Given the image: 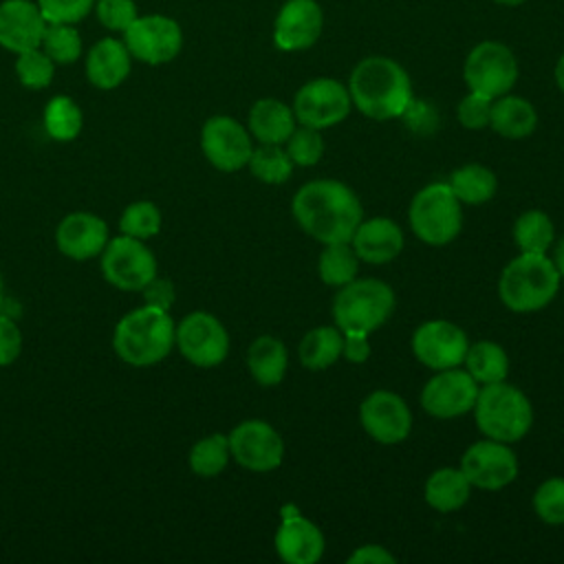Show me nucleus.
Listing matches in <instances>:
<instances>
[{"mask_svg": "<svg viewBox=\"0 0 564 564\" xmlns=\"http://www.w3.org/2000/svg\"><path fill=\"white\" fill-rule=\"evenodd\" d=\"M471 410L478 430L494 441L516 443L533 425L531 401L520 388L507 381L480 386Z\"/></svg>", "mask_w": 564, "mask_h": 564, "instance_id": "nucleus-5", "label": "nucleus"}, {"mask_svg": "<svg viewBox=\"0 0 564 564\" xmlns=\"http://www.w3.org/2000/svg\"><path fill=\"white\" fill-rule=\"evenodd\" d=\"M22 352V330L9 317L0 313V368L11 366Z\"/></svg>", "mask_w": 564, "mask_h": 564, "instance_id": "nucleus-45", "label": "nucleus"}, {"mask_svg": "<svg viewBox=\"0 0 564 564\" xmlns=\"http://www.w3.org/2000/svg\"><path fill=\"white\" fill-rule=\"evenodd\" d=\"M108 236V225L93 212H73L64 216L55 229L57 249L70 260H90L101 256Z\"/></svg>", "mask_w": 564, "mask_h": 564, "instance_id": "nucleus-20", "label": "nucleus"}, {"mask_svg": "<svg viewBox=\"0 0 564 564\" xmlns=\"http://www.w3.org/2000/svg\"><path fill=\"white\" fill-rule=\"evenodd\" d=\"M176 348L189 364L214 368L223 364L229 352V335L216 315L194 311L176 324Z\"/></svg>", "mask_w": 564, "mask_h": 564, "instance_id": "nucleus-11", "label": "nucleus"}, {"mask_svg": "<svg viewBox=\"0 0 564 564\" xmlns=\"http://www.w3.org/2000/svg\"><path fill=\"white\" fill-rule=\"evenodd\" d=\"M200 150L205 159L220 172L242 170L253 152L251 132L234 117H209L200 130Z\"/></svg>", "mask_w": 564, "mask_h": 564, "instance_id": "nucleus-14", "label": "nucleus"}, {"mask_svg": "<svg viewBox=\"0 0 564 564\" xmlns=\"http://www.w3.org/2000/svg\"><path fill=\"white\" fill-rule=\"evenodd\" d=\"M289 366L286 346L273 335H260L247 350V368L260 386H278Z\"/></svg>", "mask_w": 564, "mask_h": 564, "instance_id": "nucleus-28", "label": "nucleus"}, {"mask_svg": "<svg viewBox=\"0 0 564 564\" xmlns=\"http://www.w3.org/2000/svg\"><path fill=\"white\" fill-rule=\"evenodd\" d=\"M143 297H145V304L150 306H156V308H163V311H170L172 302H174V284L167 280V278H152L143 289H141Z\"/></svg>", "mask_w": 564, "mask_h": 564, "instance_id": "nucleus-46", "label": "nucleus"}, {"mask_svg": "<svg viewBox=\"0 0 564 564\" xmlns=\"http://www.w3.org/2000/svg\"><path fill=\"white\" fill-rule=\"evenodd\" d=\"M494 2H498V4H505V7H518V4H522L524 0H494Z\"/></svg>", "mask_w": 564, "mask_h": 564, "instance_id": "nucleus-51", "label": "nucleus"}, {"mask_svg": "<svg viewBox=\"0 0 564 564\" xmlns=\"http://www.w3.org/2000/svg\"><path fill=\"white\" fill-rule=\"evenodd\" d=\"M295 130L293 110L273 97L258 99L249 110V132L260 143L282 145Z\"/></svg>", "mask_w": 564, "mask_h": 564, "instance_id": "nucleus-25", "label": "nucleus"}, {"mask_svg": "<svg viewBox=\"0 0 564 564\" xmlns=\"http://www.w3.org/2000/svg\"><path fill=\"white\" fill-rule=\"evenodd\" d=\"M278 555L289 564H315L326 549L324 533L315 522L300 516L293 507L282 513V524L273 538Z\"/></svg>", "mask_w": 564, "mask_h": 564, "instance_id": "nucleus-21", "label": "nucleus"}, {"mask_svg": "<svg viewBox=\"0 0 564 564\" xmlns=\"http://www.w3.org/2000/svg\"><path fill=\"white\" fill-rule=\"evenodd\" d=\"M15 73L22 86L31 90H42L53 82L55 75V62L40 48H31L24 53H18Z\"/></svg>", "mask_w": 564, "mask_h": 564, "instance_id": "nucleus-39", "label": "nucleus"}, {"mask_svg": "<svg viewBox=\"0 0 564 564\" xmlns=\"http://www.w3.org/2000/svg\"><path fill=\"white\" fill-rule=\"evenodd\" d=\"M403 231L390 218L361 220L350 238V247L357 258L368 264H386L394 260L403 249Z\"/></svg>", "mask_w": 564, "mask_h": 564, "instance_id": "nucleus-23", "label": "nucleus"}, {"mask_svg": "<svg viewBox=\"0 0 564 564\" xmlns=\"http://www.w3.org/2000/svg\"><path fill=\"white\" fill-rule=\"evenodd\" d=\"M227 438L231 458L249 471H271L282 463V436L267 421H242L229 432Z\"/></svg>", "mask_w": 564, "mask_h": 564, "instance_id": "nucleus-16", "label": "nucleus"}, {"mask_svg": "<svg viewBox=\"0 0 564 564\" xmlns=\"http://www.w3.org/2000/svg\"><path fill=\"white\" fill-rule=\"evenodd\" d=\"M231 458V452H229V438L220 432L216 434H209V436H203L198 438L192 449H189V456H187V463H189V469L200 476V478H214L218 476L227 463Z\"/></svg>", "mask_w": 564, "mask_h": 564, "instance_id": "nucleus-35", "label": "nucleus"}, {"mask_svg": "<svg viewBox=\"0 0 564 564\" xmlns=\"http://www.w3.org/2000/svg\"><path fill=\"white\" fill-rule=\"evenodd\" d=\"M46 24L40 7L31 0L0 2V46L15 55L40 48Z\"/></svg>", "mask_w": 564, "mask_h": 564, "instance_id": "nucleus-22", "label": "nucleus"}, {"mask_svg": "<svg viewBox=\"0 0 564 564\" xmlns=\"http://www.w3.org/2000/svg\"><path fill=\"white\" fill-rule=\"evenodd\" d=\"M104 280L119 291H141L159 275V262L145 240L132 236L110 238L99 262Z\"/></svg>", "mask_w": 564, "mask_h": 564, "instance_id": "nucleus-8", "label": "nucleus"}, {"mask_svg": "<svg viewBox=\"0 0 564 564\" xmlns=\"http://www.w3.org/2000/svg\"><path fill=\"white\" fill-rule=\"evenodd\" d=\"M341 348L344 333L337 326H317L308 330L297 346L300 364L308 370H324L341 357Z\"/></svg>", "mask_w": 564, "mask_h": 564, "instance_id": "nucleus-29", "label": "nucleus"}, {"mask_svg": "<svg viewBox=\"0 0 564 564\" xmlns=\"http://www.w3.org/2000/svg\"><path fill=\"white\" fill-rule=\"evenodd\" d=\"M4 302V282H2V273H0V304Z\"/></svg>", "mask_w": 564, "mask_h": 564, "instance_id": "nucleus-52", "label": "nucleus"}, {"mask_svg": "<svg viewBox=\"0 0 564 564\" xmlns=\"http://www.w3.org/2000/svg\"><path fill=\"white\" fill-rule=\"evenodd\" d=\"M352 106L377 121L403 117L412 101V82L405 68L383 55L361 59L348 82Z\"/></svg>", "mask_w": 564, "mask_h": 564, "instance_id": "nucleus-2", "label": "nucleus"}, {"mask_svg": "<svg viewBox=\"0 0 564 564\" xmlns=\"http://www.w3.org/2000/svg\"><path fill=\"white\" fill-rule=\"evenodd\" d=\"M352 108L348 88L333 77H317L306 82L293 99L295 121L302 126L324 130L341 123Z\"/></svg>", "mask_w": 564, "mask_h": 564, "instance_id": "nucleus-10", "label": "nucleus"}, {"mask_svg": "<svg viewBox=\"0 0 564 564\" xmlns=\"http://www.w3.org/2000/svg\"><path fill=\"white\" fill-rule=\"evenodd\" d=\"M291 212L302 231L324 245L350 242L364 216L357 194L335 178L304 183L293 196Z\"/></svg>", "mask_w": 564, "mask_h": 564, "instance_id": "nucleus-1", "label": "nucleus"}, {"mask_svg": "<svg viewBox=\"0 0 564 564\" xmlns=\"http://www.w3.org/2000/svg\"><path fill=\"white\" fill-rule=\"evenodd\" d=\"M42 123H44L46 134L53 141L68 143L79 137L82 126H84V115L75 99H70L66 95H55L53 99H48V104L44 108Z\"/></svg>", "mask_w": 564, "mask_h": 564, "instance_id": "nucleus-32", "label": "nucleus"}, {"mask_svg": "<svg viewBox=\"0 0 564 564\" xmlns=\"http://www.w3.org/2000/svg\"><path fill=\"white\" fill-rule=\"evenodd\" d=\"M551 260H553V264H555L560 278H564V236L557 240V245H555V256H553Z\"/></svg>", "mask_w": 564, "mask_h": 564, "instance_id": "nucleus-49", "label": "nucleus"}, {"mask_svg": "<svg viewBox=\"0 0 564 564\" xmlns=\"http://www.w3.org/2000/svg\"><path fill=\"white\" fill-rule=\"evenodd\" d=\"M361 427L381 445H397L410 436L412 412L408 403L390 390L370 392L359 405Z\"/></svg>", "mask_w": 564, "mask_h": 564, "instance_id": "nucleus-17", "label": "nucleus"}, {"mask_svg": "<svg viewBox=\"0 0 564 564\" xmlns=\"http://www.w3.org/2000/svg\"><path fill=\"white\" fill-rule=\"evenodd\" d=\"M447 183H449L452 192L456 194V198L467 205H482L489 198H494V194L498 189L496 174L480 163L460 165L458 170L452 172Z\"/></svg>", "mask_w": 564, "mask_h": 564, "instance_id": "nucleus-31", "label": "nucleus"}, {"mask_svg": "<svg viewBox=\"0 0 564 564\" xmlns=\"http://www.w3.org/2000/svg\"><path fill=\"white\" fill-rule=\"evenodd\" d=\"M463 364H465V370L476 379L478 386L505 381L507 372H509V357H507L505 348L496 341L469 344Z\"/></svg>", "mask_w": 564, "mask_h": 564, "instance_id": "nucleus-30", "label": "nucleus"}, {"mask_svg": "<svg viewBox=\"0 0 564 564\" xmlns=\"http://www.w3.org/2000/svg\"><path fill=\"white\" fill-rule=\"evenodd\" d=\"M284 150L289 152L293 165H315L322 156H324V139L319 134V130L308 128V126H300L291 132V137L284 141Z\"/></svg>", "mask_w": 564, "mask_h": 564, "instance_id": "nucleus-41", "label": "nucleus"}, {"mask_svg": "<svg viewBox=\"0 0 564 564\" xmlns=\"http://www.w3.org/2000/svg\"><path fill=\"white\" fill-rule=\"evenodd\" d=\"M463 77L469 90L496 99L513 88L518 79V59L502 42L487 40L469 51Z\"/></svg>", "mask_w": 564, "mask_h": 564, "instance_id": "nucleus-9", "label": "nucleus"}, {"mask_svg": "<svg viewBox=\"0 0 564 564\" xmlns=\"http://www.w3.org/2000/svg\"><path fill=\"white\" fill-rule=\"evenodd\" d=\"M397 557L379 544H364L350 553L348 564H394Z\"/></svg>", "mask_w": 564, "mask_h": 564, "instance_id": "nucleus-48", "label": "nucleus"}, {"mask_svg": "<svg viewBox=\"0 0 564 564\" xmlns=\"http://www.w3.org/2000/svg\"><path fill=\"white\" fill-rule=\"evenodd\" d=\"M247 167L251 170V174L258 181L269 183V185H280V183L289 181V176L293 172V161L282 145L260 143L258 148H253Z\"/></svg>", "mask_w": 564, "mask_h": 564, "instance_id": "nucleus-36", "label": "nucleus"}, {"mask_svg": "<svg viewBox=\"0 0 564 564\" xmlns=\"http://www.w3.org/2000/svg\"><path fill=\"white\" fill-rule=\"evenodd\" d=\"M469 494L471 485L460 471V467H441L432 471L423 487L425 502L441 513L458 511L469 500Z\"/></svg>", "mask_w": 564, "mask_h": 564, "instance_id": "nucleus-27", "label": "nucleus"}, {"mask_svg": "<svg viewBox=\"0 0 564 564\" xmlns=\"http://www.w3.org/2000/svg\"><path fill=\"white\" fill-rule=\"evenodd\" d=\"M489 126L505 139H524L538 128V112L529 99L502 95L491 104Z\"/></svg>", "mask_w": 564, "mask_h": 564, "instance_id": "nucleus-26", "label": "nucleus"}, {"mask_svg": "<svg viewBox=\"0 0 564 564\" xmlns=\"http://www.w3.org/2000/svg\"><path fill=\"white\" fill-rule=\"evenodd\" d=\"M322 26L324 13L315 0H286L273 24V42L280 51H304L317 42Z\"/></svg>", "mask_w": 564, "mask_h": 564, "instance_id": "nucleus-19", "label": "nucleus"}, {"mask_svg": "<svg viewBox=\"0 0 564 564\" xmlns=\"http://www.w3.org/2000/svg\"><path fill=\"white\" fill-rule=\"evenodd\" d=\"M513 240L520 251L546 253L555 240V227L544 212L529 209L516 218Z\"/></svg>", "mask_w": 564, "mask_h": 564, "instance_id": "nucleus-34", "label": "nucleus"}, {"mask_svg": "<svg viewBox=\"0 0 564 564\" xmlns=\"http://www.w3.org/2000/svg\"><path fill=\"white\" fill-rule=\"evenodd\" d=\"M95 11L106 29L121 33L139 18L137 4L132 0H99Z\"/></svg>", "mask_w": 564, "mask_h": 564, "instance_id": "nucleus-44", "label": "nucleus"}, {"mask_svg": "<svg viewBox=\"0 0 564 564\" xmlns=\"http://www.w3.org/2000/svg\"><path fill=\"white\" fill-rule=\"evenodd\" d=\"M518 458L509 443L487 438L469 445L460 458V471L471 487L498 491L511 485L518 476Z\"/></svg>", "mask_w": 564, "mask_h": 564, "instance_id": "nucleus-12", "label": "nucleus"}, {"mask_svg": "<svg viewBox=\"0 0 564 564\" xmlns=\"http://www.w3.org/2000/svg\"><path fill=\"white\" fill-rule=\"evenodd\" d=\"M478 388L476 379L458 366L436 370L421 390V405L436 419H456L474 408Z\"/></svg>", "mask_w": 564, "mask_h": 564, "instance_id": "nucleus-15", "label": "nucleus"}, {"mask_svg": "<svg viewBox=\"0 0 564 564\" xmlns=\"http://www.w3.org/2000/svg\"><path fill=\"white\" fill-rule=\"evenodd\" d=\"M341 355L352 361V364H361L370 357V341H368V333L361 330H346L344 333V348Z\"/></svg>", "mask_w": 564, "mask_h": 564, "instance_id": "nucleus-47", "label": "nucleus"}, {"mask_svg": "<svg viewBox=\"0 0 564 564\" xmlns=\"http://www.w3.org/2000/svg\"><path fill=\"white\" fill-rule=\"evenodd\" d=\"M491 104H494L491 97L469 90V95H465V97L458 101V108H456V115H458L460 126L467 128V130H480V128L489 126Z\"/></svg>", "mask_w": 564, "mask_h": 564, "instance_id": "nucleus-43", "label": "nucleus"}, {"mask_svg": "<svg viewBox=\"0 0 564 564\" xmlns=\"http://www.w3.org/2000/svg\"><path fill=\"white\" fill-rule=\"evenodd\" d=\"M560 273L546 253L520 251L500 273L498 297L516 313H533L551 304L560 291Z\"/></svg>", "mask_w": 564, "mask_h": 564, "instance_id": "nucleus-4", "label": "nucleus"}, {"mask_svg": "<svg viewBox=\"0 0 564 564\" xmlns=\"http://www.w3.org/2000/svg\"><path fill=\"white\" fill-rule=\"evenodd\" d=\"M467 348V333L447 319H430L412 335L414 357L432 370L460 366Z\"/></svg>", "mask_w": 564, "mask_h": 564, "instance_id": "nucleus-18", "label": "nucleus"}, {"mask_svg": "<svg viewBox=\"0 0 564 564\" xmlns=\"http://www.w3.org/2000/svg\"><path fill=\"white\" fill-rule=\"evenodd\" d=\"M394 291L381 280L375 278H364V280H352L344 286H339V293L333 300V317L335 326L346 333V330H361V333H372L394 311Z\"/></svg>", "mask_w": 564, "mask_h": 564, "instance_id": "nucleus-6", "label": "nucleus"}, {"mask_svg": "<svg viewBox=\"0 0 564 564\" xmlns=\"http://www.w3.org/2000/svg\"><path fill=\"white\" fill-rule=\"evenodd\" d=\"M408 220L419 240L443 247L452 242L463 227L460 200L449 183H432L419 189L410 203Z\"/></svg>", "mask_w": 564, "mask_h": 564, "instance_id": "nucleus-7", "label": "nucleus"}, {"mask_svg": "<svg viewBox=\"0 0 564 564\" xmlns=\"http://www.w3.org/2000/svg\"><path fill=\"white\" fill-rule=\"evenodd\" d=\"M95 0H37V7L46 22H62V24H75L84 20Z\"/></svg>", "mask_w": 564, "mask_h": 564, "instance_id": "nucleus-42", "label": "nucleus"}, {"mask_svg": "<svg viewBox=\"0 0 564 564\" xmlns=\"http://www.w3.org/2000/svg\"><path fill=\"white\" fill-rule=\"evenodd\" d=\"M533 511L546 524H564V478H546L533 494Z\"/></svg>", "mask_w": 564, "mask_h": 564, "instance_id": "nucleus-40", "label": "nucleus"}, {"mask_svg": "<svg viewBox=\"0 0 564 564\" xmlns=\"http://www.w3.org/2000/svg\"><path fill=\"white\" fill-rule=\"evenodd\" d=\"M123 44L130 55L156 66L172 62L183 46V31L167 15H141L123 31Z\"/></svg>", "mask_w": 564, "mask_h": 564, "instance_id": "nucleus-13", "label": "nucleus"}, {"mask_svg": "<svg viewBox=\"0 0 564 564\" xmlns=\"http://www.w3.org/2000/svg\"><path fill=\"white\" fill-rule=\"evenodd\" d=\"M317 271L324 284L339 289L357 278L359 258L350 242H328L319 253Z\"/></svg>", "mask_w": 564, "mask_h": 564, "instance_id": "nucleus-33", "label": "nucleus"}, {"mask_svg": "<svg viewBox=\"0 0 564 564\" xmlns=\"http://www.w3.org/2000/svg\"><path fill=\"white\" fill-rule=\"evenodd\" d=\"M40 46L55 64H73L82 55V37L73 24L48 22Z\"/></svg>", "mask_w": 564, "mask_h": 564, "instance_id": "nucleus-37", "label": "nucleus"}, {"mask_svg": "<svg viewBox=\"0 0 564 564\" xmlns=\"http://www.w3.org/2000/svg\"><path fill=\"white\" fill-rule=\"evenodd\" d=\"M161 225H163L161 209L152 200H134V203H130L123 209L121 218H119L121 234L139 238V240L154 238L161 231Z\"/></svg>", "mask_w": 564, "mask_h": 564, "instance_id": "nucleus-38", "label": "nucleus"}, {"mask_svg": "<svg viewBox=\"0 0 564 564\" xmlns=\"http://www.w3.org/2000/svg\"><path fill=\"white\" fill-rule=\"evenodd\" d=\"M176 346V324L170 311L143 304L126 313L112 333L117 357L134 368L163 361Z\"/></svg>", "mask_w": 564, "mask_h": 564, "instance_id": "nucleus-3", "label": "nucleus"}, {"mask_svg": "<svg viewBox=\"0 0 564 564\" xmlns=\"http://www.w3.org/2000/svg\"><path fill=\"white\" fill-rule=\"evenodd\" d=\"M128 46L117 37H104L90 46L86 57V77L99 90H112L126 82L132 66Z\"/></svg>", "mask_w": 564, "mask_h": 564, "instance_id": "nucleus-24", "label": "nucleus"}, {"mask_svg": "<svg viewBox=\"0 0 564 564\" xmlns=\"http://www.w3.org/2000/svg\"><path fill=\"white\" fill-rule=\"evenodd\" d=\"M555 84L560 86V90L564 93V55L557 59L555 64Z\"/></svg>", "mask_w": 564, "mask_h": 564, "instance_id": "nucleus-50", "label": "nucleus"}]
</instances>
